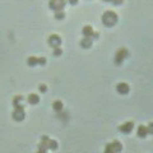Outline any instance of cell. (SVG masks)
<instances>
[{
	"mask_svg": "<svg viewBox=\"0 0 153 153\" xmlns=\"http://www.w3.org/2000/svg\"><path fill=\"white\" fill-rule=\"evenodd\" d=\"M49 139L50 138L49 137H46V135H44L41 138V143H40V145H38V151L40 152H46L49 149Z\"/></svg>",
	"mask_w": 153,
	"mask_h": 153,
	"instance_id": "obj_9",
	"label": "cell"
},
{
	"mask_svg": "<svg viewBox=\"0 0 153 153\" xmlns=\"http://www.w3.org/2000/svg\"><path fill=\"white\" fill-rule=\"evenodd\" d=\"M122 149V145L121 143L119 140H114V142H111V143H109L106 145V148H105V152L107 153H115V152H120Z\"/></svg>",
	"mask_w": 153,
	"mask_h": 153,
	"instance_id": "obj_4",
	"label": "cell"
},
{
	"mask_svg": "<svg viewBox=\"0 0 153 153\" xmlns=\"http://www.w3.org/2000/svg\"><path fill=\"white\" fill-rule=\"evenodd\" d=\"M13 106H14V107L23 106V96H21V94L15 96V97L13 98Z\"/></svg>",
	"mask_w": 153,
	"mask_h": 153,
	"instance_id": "obj_13",
	"label": "cell"
},
{
	"mask_svg": "<svg viewBox=\"0 0 153 153\" xmlns=\"http://www.w3.org/2000/svg\"><path fill=\"white\" fill-rule=\"evenodd\" d=\"M119 21V17L117 14L112 10H106L105 13L102 14V23L105 24L106 27H112L117 23Z\"/></svg>",
	"mask_w": 153,
	"mask_h": 153,
	"instance_id": "obj_1",
	"label": "cell"
},
{
	"mask_svg": "<svg viewBox=\"0 0 153 153\" xmlns=\"http://www.w3.org/2000/svg\"><path fill=\"white\" fill-rule=\"evenodd\" d=\"M66 0H50L49 1V8L54 11H57V10H63L64 6L66 5Z\"/></svg>",
	"mask_w": 153,
	"mask_h": 153,
	"instance_id": "obj_3",
	"label": "cell"
},
{
	"mask_svg": "<svg viewBox=\"0 0 153 153\" xmlns=\"http://www.w3.org/2000/svg\"><path fill=\"white\" fill-rule=\"evenodd\" d=\"M27 99H28V102L31 103V105H37V103L40 102V97H38V94H36V93H31V94H28Z\"/></svg>",
	"mask_w": 153,
	"mask_h": 153,
	"instance_id": "obj_11",
	"label": "cell"
},
{
	"mask_svg": "<svg viewBox=\"0 0 153 153\" xmlns=\"http://www.w3.org/2000/svg\"><path fill=\"white\" fill-rule=\"evenodd\" d=\"M52 109L55 110V111H61V110H63V102H61L60 99H56V101H54Z\"/></svg>",
	"mask_w": 153,
	"mask_h": 153,
	"instance_id": "obj_15",
	"label": "cell"
},
{
	"mask_svg": "<svg viewBox=\"0 0 153 153\" xmlns=\"http://www.w3.org/2000/svg\"><path fill=\"white\" fill-rule=\"evenodd\" d=\"M65 18V13L64 10H57L55 11V19H57V21H61V19Z\"/></svg>",
	"mask_w": 153,
	"mask_h": 153,
	"instance_id": "obj_18",
	"label": "cell"
},
{
	"mask_svg": "<svg viewBox=\"0 0 153 153\" xmlns=\"http://www.w3.org/2000/svg\"><path fill=\"white\" fill-rule=\"evenodd\" d=\"M26 117V112H24V106H18V107H14V111H13V119L15 121H22L24 120Z\"/></svg>",
	"mask_w": 153,
	"mask_h": 153,
	"instance_id": "obj_5",
	"label": "cell"
},
{
	"mask_svg": "<svg viewBox=\"0 0 153 153\" xmlns=\"http://www.w3.org/2000/svg\"><path fill=\"white\" fill-rule=\"evenodd\" d=\"M93 32H94V31H93V28H92V26H84L83 29H82L83 36H86V37H92Z\"/></svg>",
	"mask_w": 153,
	"mask_h": 153,
	"instance_id": "obj_12",
	"label": "cell"
},
{
	"mask_svg": "<svg viewBox=\"0 0 153 153\" xmlns=\"http://www.w3.org/2000/svg\"><path fill=\"white\" fill-rule=\"evenodd\" d=\"M116 91H117V93H120V94H128L129 91H130V87H129L128 83L120 82V83L116 84Z\"/></svg>",
	"mask_w": 153,
	"mask_h": 153,
	"instance_id": "obj_8",
	"label": "cell"
},
{
	"mask_svg": "<svg viewBox=\"0 0 153 153\" xmlns=\"http://www.w3.org/2000/svg\"><path fill=\"white\" fill-rule=\"evenodd\" d=\"M128 57H129L128 49H124V47L119 49L116 51V54H115V64L120 65V64H122V61H124L125 59H128Z\"/></svg>",
	"mask_w": 153,
	"mask_h": 153,
	"instance_id": "obj_2",
	"label": "cell"
},
{
	"mask_svg": "<svg viewBox=\"0 0 153 153\" xmlns=\"http://www.w3.org/2000/svg\"><path fill=\"white\" fill-rule=\"evenodd\" d=\"M148 135V132H147V128L143 125H140L139 128H138V137L139 138H145Z\"/></svg>",
	"mask_w": 153,
	"mask_h": 153,
	"instance_id": "obj_14",
	"label": "cell"
},
{
	"mask_svg": "<svg viewBox=\"0 0 153 153\" xmlns=\"http://www.w3.org/2000/svg\"><path fill=\"white\" fill-rule=\"evenodd\" d=\"M37 63H38V65H45L46 64V57L45 56L37 57Z\"/></svg>",
	"mask_w": 153,
	"mask_h": 153,
	"instance_id": "obj_21",
	"label": "cell"
},
{
	"mask_svg": "<svg viewBox=\"0 0 153 153\" xmlns=\"http://www.w3.org/2000/svg\"><path fill=\"white\" fill-rule=\"evenodd\" d=\"M66 1H68L69 4H70V5H76L79 0H66Z\"/></svg>",
	"mask_w": 153,
	"mask_h": 153,
	"instance_id": "obj_24",
	"label": "cell"
},
{
	"mask_svg": "<svg viewBox=\"0 0 153 153\" xmlns=\"http://www.w3.org/2000/svg\"><path fill=\"white\" fill-rule=\"evenodd\" d=\"M105 1H110V0H105Z\"/></svg>",
	"mask_w": 153,
	"mask_h": 153,
	"instance_id": "obj_25",
	"label": "cell"
},
{
	"mask_svg": "<svg viewBox=\"0 0 153 153\" xmlns=\"http://www.w3.org/2000/svg\"><path fill=\"white\" fill-rule=\"evenodd\" d=\"M147 132H148V135L153 134V122H149V125L147 126Z\"/></svg>",
	"mask_w": 153,
	"mask_h": 153,
	"instance_id": "obj_22",
	"label": "cell"
},
{
	"mask_svg": "<svg viewBox=\"0 0 153 153\" xmlns=\"http://www.w3.org/2000/svg\"><path fill=\"white\" fill-rule=\"evenodd\" d=\"M92 45H93V38L92 37H86L84 36L82 38V41H80V46L84 47V49H89V47H92Z\"/></svg>",
	"mask_w": 153,
	"mask_h": 153,
	"instance_id": "obj_10",
	"label": "cell"
},
{
	"mask_svg": "<svg viewBox=\"0 0 153 153\" xmlns=\"http://www.w3.org/2000/svg\"><path fill=\"white\" fill-rule=\"evenodd\" d=\"M27 64H28L29 66H36V65H38L37 57L36 56H29L28 59H27Z\"/></svg>",
	"mask_w": 153,
	"mask_h": 153,
	"instance_id": "obj_16",
	"label": "cell"
},
{
	"mask_svg": "<svg viewBox=\"0 0 153 153\" xmlns=\"http://www.w3.org/2000/svg\"><path fill=\"white\" fill-rule=\"evenodd\" d=\"M133 128H134V122L133 121H126L122 125L119 126V132H121L124 134H130L133 132Z\"/></svg>",
	"mask_w": 153,
	"mask_h": 153,
	"instance_id": "obj_7",
	"label": "cell"
},
{
	"mask_svg": "<svg viewBox=\"0 0 153 153\" xmlns=\"http://www.w3.org/2000/svg\"><path fill=\"white\" fill-rule=\"evenodd\" d=\"M110 1H112V4H115V5H120L124 3V0H110Z\"/></svg>",
	"mask_w": 153,
	"mask_h": 153,
	"instance_id": "obj_23",
	"label": "cell"
},
{
	"mask_svg": "<svg viewBox=\"0 0 153 153\" xmlns=\"http://www.w3.org/2000/svg\"><path fill=\"white\" fill-rule=\"evenodd\" d=\"M47 44L54 49L59 47V46L61 45V37L59 36V34H51V36L47 38Z\"/></svg>",
	"mask_w": 153,
	"mask_h": 153,
	"instance_id": "obj_6",
	"label": "cell"
},
{
	"mask_svg": "<svg viewBox=\"0 0 153 153\" xmlns=\"http://www.w3.org/2000/svg\"><path fill=\"white\" fill-rule=\"evenodd\" d=\"M38 89H40L41 93H46V92H47V86H46V84H40V86H38Z\"/></svg>",
	"mask_w": 153,
	"mask_h": 153,
	"instance_id": "obj_19",
	"label": "cell"
},
{
	"mask_svg": "<svg viewBox=\"0 0 153 153\" xmlns=\"http://www.w3.org/2000/svg\"><path fill=\"white\" fill-rule=\"evenodd\" d=\"M49 149H52V151H55L57 149V142L55 139H49Z\"/></svg>",
	"mask_w": 153,
	"mask_h": 153,
	"instance_id": "obj_17",
	"label": "cell"
},
{
	"mask_svg": "<svg viewBox=\"0 0 153 153\" xmlns=\"http://www.w3.org/2000/svg\"><path fill=\"white\" fill-rule=\"evenodd\" d=\"M61 54H63V50L60 49V46H59V47H55V49H54V55H55V56H60Z\"/></svg>",
	"mask_w": 153,
	"mask_h": 153,
	"instance_id": "obj_20",
	"label": "cell"
}]
</instances>
